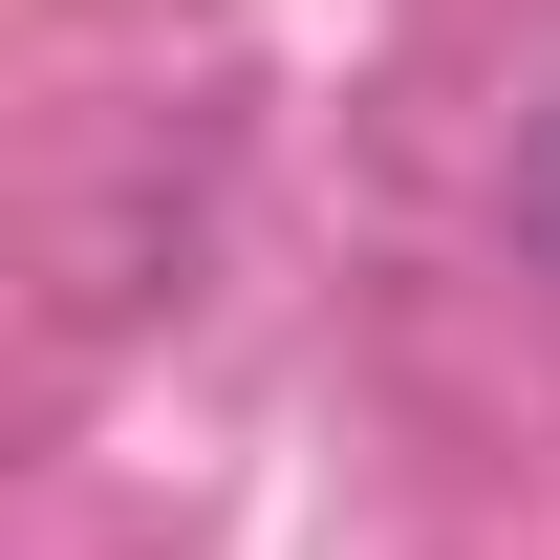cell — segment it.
<instances>
[{
  "label": "cell",
  "mask_w": 560,
  "mask_h": 560,
  "mask_svg": "<svg viewBox=\"0 0 560 560\" xmlns=\"http://www.w3.org/2000/svg\"><path fill=\"white\" fill-rule=\"evenodd\" d=\"M517 259L560 280V108H539V130H517Z\"/></svg>",
  "instance_id": "1"
}]
</instances>
